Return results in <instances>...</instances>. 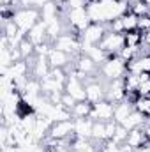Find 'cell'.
Here are the masks:
<instances>
[{
  "label": "cell",
  "instance_id": "cell-1",
  "mask_svg": "<svg viewBox=\"0 0 150 152\" xmlns=\"http://www.w3.org/2000/svg\"><path fill=\"white\" fill-rule=\"evenodd\" d=\"M12 20L16 21V25L20 27L21 32L28 34L30 28L41 21V9L39 7H20L14 11Z\"/></svg>",
  "mask_w": 150,
  "mask_h": 152
},
{
  "label": "cell",
  "instance_id": "cell-2",
  "mask_svg": "<svg viewBox=\"0 0 150 152\" xmlns=\"http://www.w3.org/2000/svg\"><path fill=\"white\" fill-rule=\"evenodd\" d=\"M99 71H101V76L104 78V81L120 80L127 75V62H124L118 55H111L106 58L104 64H101Z\"/></svg>",
  "mask_w": 150,
  "mask_h": 152
},
{
  "label": "cell",
  "instance_id": "cell-3",
  "mask_svg": "<svg viewBox=\"0 0 150 152\" xmlns=\"http://www.w3.org/2000/svg\"><path fill=\"white\" fill-rule=\"evenodd\" d=\"M108 32V25H101V23H90L81 34H79V41H81V53L85 50H88L90 46H97L103 37Z\"/></svg>",
  "mask_w": 150,
  "mask_h": 152
},
{
  "label": "cell",
  "instance_id": "cell-4",
  "mask_svg": "<svg viewBox=\"0 0 150 152\" xmlns=\"http://www.w3.org/2000/svg\"><path fill=\"white\" fill-rule=\"evenodd\" d=\"M101 50H104L108 53V57L111 55H118L120 50L125 46V36L124 34H115V32H106V36L103 37V41L97 44Z\"/></svg>",
  "mask_w": 150,
  "mask_h": 152
},
{
  "label": "cell",
  "instance_id": "cell-5",
  "mask_svg": "<svg viewBox=\"0 0 150 152\" xmlns=\"http://www.w3.org/2000/svg\"><path fill=\"white\" fill-rule=\"evenodd\" d=\"M48 136L53 138V140H58V142H66V140H69L71 136H76L74 134V118L53 122V126H51Z\"/></svg>",
  "mask_w": 150,
  "mask_h": 152
},
{
  "label": "cell",
  "instance_id": "cell-6",
  "mask_svg": "<svg viewBox=\"0 0 150 152\" xmlns=\"http://www.w3.org/2000/svg\"><path fill=\"white\" fill-rule=\"evenodd\" d=\"M104 83H106V96H104V99L111 101L113 104H118V103L127 99V90H125L124 78L113 80V81H104Z\"/></svg>",
  "mask_w": 150,
  "mask_h": 152
},
{
  "label": "cell",
  "instance_id": "cell-7",
  "mask_svg": "<svg viewBox=\"0 0 150 152\" xmlns=\"http://www.w3.org/2000/svg\"><path fill=\"white\" fill-rule=\"evenodd\" d=\"M113 113H115V104L108 99H103V101H99L92 106L90 118L92 120H101V122H110V120H113Z\"/></svg>",
  "mask_w": 150,
  "mask_h": 152
},
{
  "label": "cell",
  "instance_id": "cell-8",
  "mask_svg": "<svg viewBox=\"0 0 150 152\" xmlns=\"http://www.w3.org/2000/svg\"><path fill=\"white\" fill-rule=\"evenodd\" d=\"M85 92H87V101L95 104V103L104 99V96H106V83L103 80L95 78V80H92V81H88L85 85Z\"/></svg>",
  "mask_w": 150,
  "mask_h": 152
},
{
  "label": "cell",
  "instance_id": "cell-9",
  "mask_svg": "<svg viewBox=\"0 0 150 152\" xmlns=\"http://www.w3.org/2000/svg\"><path fill=\"white\" fill-rule=\"evenodd\" d=\"M66 92L71 94L76 101H87V92H85V83L76 78L73 73H69V78L66 81Z\"/></svg>",
  "mask_w": 150,
  "mask_h": 152
},
{
  "label": "cell",
  "instance_id": "cell-10",
  "mask_svg": "<svg viewBox=\"0 0 150 152\" xmlns=\"http://www.w3.org/2000/svg\"><path fill=\"white\" fill-rule=\"evenodd\" d=\"M73 67L78 69V71H81V73H85V75H88V76H94L99 71V66L87 53H79L78 57L73 58Z\"/></svg>",
  "mask_w": 150,
  "mask_h": 152
},
{
  "label": "cell",
  "instance_id": "cell-11",
  "mask_svg": "<svg viewBox=\"0 0 150 152\" xmlns=\"http://www.w3.org/2000/svg\"><path fill=\"white\" fill-rule=\"evenodd\" d=\"M73 58H74V57H71L69 53H66V51H62V50H58V48H55V46H53L51 51L48 53V62H50V66H51V67H58V69H66Z\"/></svg>",
  "mask_w": 150,
  "mask_h": 152
},
{
  "label": "cell",
  "instance_id": "cell-12",
  "mask_svg": "<svg viewBox=\"0 0 150 152\" xmlns=\"http://www.w3.org/2000/svg\"><path fill=\"white\" fill-rule=\"evenodd\" d=\"M147 142H149V136L145 134L143 127H136V129H131V131L127 133V140H125V143H127L129 147H133L136 152L141 151V149L147 145Z\"/></svg>",
  "mask_w": 150,
  "mask_h": 152
},
{
  "label": "cell",
  "instance_id": "cell-13",
  "mask_svg": "<svg viewBox=\"0 0 150 152\" xmlns=\"http://www.w3.org/2000/svg\"><path fill=\"white\" fill-rule=\"evenodd\" d=\"M39 9H41V20H42V21H46V23H51L53 20H58L60 9H58V4H57V0H50V2L42 4Z\"/></svg>",
  "mask_w": 150,
  "mask_h": 152
},
{
  "label": "cell",
  "instance_id": "cell-14",
  "mask_svg": "<svg viewBox=\"0 0 150 152\" xmlns=\"http://www.w3.org/2000/svg\"><path fill=\"white\" fill-rule=\"evenodd\" d=\"M92 126H94L92 118H76L74 120V134L78 138L92 140Z\"/></svg>",
  "mask_w": 150,
  "mask_h": 152
},
{
  "label": "cell",
  "instance_id": "cell-15",
  "mask_svg": "<svg viewBox=\"0 0 150 152\" xmlns=\"http://www.w3.org/2000/svg\"><path fill=\"white\" fill-rule=\"evenodd\" d=\"M133 110H134V104H133V103H129V101H122V103L115 104L113 120H115V122H118V124H122L129 115L133 113Z\"/></svg>",
  "mask_w": 150,
  "mask_h": 152
},
{
  "label": "cell",
  "instance_id": "cell-16",
  "mask_svg": "<svg viewBox=\"0 0 150 152\" xmlns=\"http://www.w3.org/2000/svg\"><path fill=\"white\" fill-rule=\"evenodd\" d=\"M145 122H147V115H143L141 112H138V110H133V113L122 122V126L127 131H131V129H136V127H143Z\"/></svg>",
  "mask_w": 150,
  "mask_h": 152
},
{
  "label": "cell",
  "instance_id": "cell-17",
  "mask_svg": "<svg viewBox=\"0 0 150 152\" xmlns=\"http://www.w3.org/2000/svg\"><path fill=\"white\" fill-rule=\"evenodd\" d=\"M92 103H88V101H78L74 104V108L71 110V115H73V118H90V113H92Z\"/></svg>",
  "mask_w": 150,
  "mask_h": 152
},
{
  "label": "cell",
  "instance_id": "cell-18",
  "mask_svg": "<svg viewBox=\"0 0 150 152\" xmlns=\"http://www.w3.org/2000/svg\"><path fill=\"white\" fill-rule=\"evenodd\" d=\"M92 142H95V143H104V142H108L106 122L94 120V126H92Z\"/></svg>",
  "mask_w": 150,
  "mask_h": 152
},
{
  "label": "cell",
  "instance_id": "cell-19",
  "mask_svg": "<svg viewBox=\"0 0 150 152\" xmlns=\"http://www.w3.org/2000/svg\"><path fill=\"white\" fill-rule=\"evenodd\" d=\"M18 48H20V51H21V55H23V60H28V58L36 57V44H34L28 37L21 39V42L18 44Z\"/></svg>",
  "mask_w": 150,
  "mask_h": 152
},
{
  "label": "cell",
  "instance_id": "cell-20",
  "mask_svg": "<svg viewBox=\"0 0 150 152\" xmlns=\"http://www.w3.org/2000/svg\"><path fill=\"white\" fill-rule=\"evenodd\" d=\"M129 11L140 18V16L150 14V5L149 4H145L143 0H136V2H133V4H129Z\"/></svg>",
  "mask_w": 150,
  "mask_h": 152
},
{
  "label": "cell",
  "instance_id": "cell-21",
  "mask_svg": "<svg viewBox=\"0 0 150 152\" xmlns=\"http://www.w3.org/2000/svg\"><path fill=\"white\" fill-rule=\"evenodd\" d=\"M122 21H124V30L125 32H133V30H138V16L133 14L131 11L125 12L122 16Z\"/></svg>",
  "mask_w": 150,
  "mask_h": 152
},
{
  "label": "cell",
  "instance_id": "cell-22",
  "mask_svg": "<svg viewBox=\"0 0 150 152\" xmlns=\"http://www.w3.org/2000/svg\"><path fill=\"white\" fill-rule=\"evenodd\" d=\"M108 30H110V32H115V34H125V30H124V21H122V16L108 23Z\"/></svg>",
  "mask_w": 150,
  "mask_h": 152
},
{
  "label": "cell",
  "instance_id": "cell-23",
  "mask_svg": "<svg viewBox=\"0 0 150 152\" xmlns=\"http://www.w3.org/2000/svg\"><path fill=\"white\" fill-rule=\"evenodd\" d=\"M76 103H78V101H76L71 94H67V92H64V94H62V101H60V104H62L66 110H69V112H71V110L74 108Z\"/></svg>",
  "mask_w": 150,
  "mask_h": 152
},
{
  "label": "cell",
  "instance_id": "cell-24",
  "mask_svg": "<svg viewBox=\"0 0 150 152\" xmlns=\"http://www.w3.org/2000/svg\"><path fill=\"white\" fill-rule=\"evenodd\" d=\"M138 30L141 34H145V32L150 30V14H145V16H140L138 18Z\"/></svg>",
  "mask_w": 150,
  "mask_h": 152
},
{
  "label": "cell",
  "instance_id": "cell-25",
  "mask_svg": "<svg viewBox=\"0 0 150 152\" xmlns=\"http://www.w3.org/2000/svg\"><path fill=\"white\" fill-rule=\"evenodd\" d=\"M138 96L140 97H150V80H145L138 87Z\"/></svg>",
  "mask_w": 150,
  "mask_h": 152
},
{
  "label": "cell",
  "instance_id": "cell-26",
  "mask_svg": "<svg viewBox=\"0 0 150 152\" xmlns=\"http://www.w3.org/2000/svg\"><path fill=\"white\" fill-rule=\"evenodd\" d=\"M143 46H145L147 50H150V30L143 34Z\"/></svg>",
  "mask_w": 150,
  "mask_h": 152
}]
</instances>
